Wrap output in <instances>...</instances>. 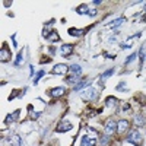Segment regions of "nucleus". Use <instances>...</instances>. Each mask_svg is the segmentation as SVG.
<instances>
[{"mask_svg": "<svg viewBox=\"0 0 146 146\" xmlns=\"http://www.w3.org/2000/svg\"><path fill=\"white\" fill-rule=\"evenodd\" d=\"M135 58H136V53H135V54H131V56H130V57H129V58L126 60V64H129L130 62H133V60H135Z\"/></svg>", "mask_w": 146, "mask_h": 146, "instance_id": "obj_28", "label": "nucleus"}, {"mask_svg": "<svg viewBox=\"0 0 146 146\" xmlns=\"http://www.w3.org/2000/svg\"><path fill=\"white\" fill-rule=\"evenodd\" d=\"M78 82H80V76H78V75H72L70 78H67V83H78Z\"/></svg>", "mask_w": 146, "mask_h": 146, "instance_id": "obj_22", "label": "nucleus"}, {"mask_svg": "<svg viewBox=\"0 0 146 146\" xmlns=\"http://www.w3.org/2000/svg\"><path fill=\"white\" fill-rule=\"evenodd\" d=\"M48 41H51V42H57V41H60V36H58V34L56 32V31H53L50 35H48V38H47Z\"/></svg>", "mask_w": 146, "mask_h": 146, "instance_id": "obj_19", "label": "nucleus"}, {"mask_svg": "<svg viewBox=\"0 0 146 146\" xmlns=\"http://www.w3.org/2000/svg\"><path fill=\"white\" fill-rule=\"evenodd\" d=\"M135 123H136L137 126H142V124L145 123V118L140 117V115H136V117H135Z\"/></svg>", "mask_w": 146, "mask_h": 146, "instance_id": "obj_27", "label": "nucleus"}, {"mask_svg": "<svg viewBox=\"0 0 146 146\" xmlns=\"http://www.w3.org/2000/svg\"><path fill=\"white\" fill-rule=\"evenodd\" d=\"M70 70L73 72V73H75V75H80V73H82V69H80V66L79 64H72V67H70Z\"/></svg>", "mask_w": 146, "mask_h": 146, "instance_id": "obj_24", "label": "nucleus"}, {"mask_svg": "<svg viewBox=\"0 0 146 146\" xmlns=\"http://www.w3.org/2000/svg\"><path fill=\"white\" fill-rule=\"evenodd\" d=\"M60 51H62V56L64 57H67V56H70L72 53H73V45L72 44H63L62 47H60Z\"/></svg>", "mask_w": 146, "mask_h": 146, "instance_id": "obj_10", "label": "nucleus"}, {"mask_svg": "<svg viewBox=\"0 0 146 146\" xmlns=\"http://www.w3.org/2000/svg\"><path fill=\"white\" fill-rule=\"evenodd\" d=\"M86 31H88V28H86V29H76V28H70V29H69V34H70L72 36H82Z\"/></svg>", "mask_w": 146, "mask_h": 146, "instance_id": "obj_13", "label": "nucleus"}, {"mask_svg": "<svg viewBox=\"0 0 146 146\" xmlns=\"http://www.w3.org/2000/svg\"><path fill=\"white\" fill-rule=\"evenodd\" d=\"M127 142H129V143H133L135 146H142V145H143V137H142V135H140V131H139V130L131 131L130 135L127 136Z\"/></svg>", "mask_w": 146, "mask_h": 146, "instance_id": "obj_1", "label": "nucleus"}, {"mask_svg": "<svg viewBox=\"0 0 146 146\" xmlns=\"http://www.w3.org/2000/svg\"><path fill=\"white\" fill-rule=\"evenodd\" d=\"M124 21H126L124 18H120V19H117V21H114V22H110V23H108V27L114 29V28H117V27L120 25V23H123Z\"/></svg>", "mask_w": 146, "mask_h": 146, "instance_id": "obj_20", "label": "nucleus"}, {"mask_svg": "<svg viewBox=\"0 0 146 146\" xmlns=\"http://www.w3.org/2000/svg\"><path fill=\"white\" fill-rule=\"evenodd\" d=\"M85 86H88V80L86 79H82L80 82H78L75 86H73V91H82Z\"/></svg>", "mask_w": 146, "mask_h": 146, "instance_id": "obj_14", "label": "nucleus"}, {"mask_svg": "<svg viewBox=\"0 0 146 146\" xmlns=\"http://www.w3.org/2000/svg\"><path fill=\"white\" fill-rule=\"evenodd\" d=\"M10 3H12V2H5V3H3V5H5V6H6V7H9V5H10Z\"/></svg>", "mask_w": 146, "mask_h": 146, "instance_id": "obj_31", "label": "nucleus"}, {"mask_svg": "<svg viewBox=\"0 0 146 146\" xmlns=\"http://www.w3.org/2000/svg\"><path fill=\"white\" fill-rule=\"evenodd\" d=\"M69 72V67L66 66V64H56L54 67H53V70H51V73L53 75H66V73Z\"/></svg>", "mask_w": 146, "mask_h": 146, "instance_id": "obj_6", "label": "nucleus"}, {"mask_svg": "<svg viewBox=\"0 0 146 146\" xmlns=\"http://www.w3.org/2000/svg\"><path fill=\"white\" fill-rule=\"evenodd\" d=\"M22 62H23V51H19L16 56V60H15V66H21Z\"/></svg>", "mask_w": 146, "mask_h": 146, "instance_id": "obj_23", "label": "nucleus"}, {"mask_svg": "<svg viewBox=\"0 0 146 146\" xmlns=\"http://www.w3.org/2000/svg\"><path fill=\"white\" fill-rule=\"evenodd\" d=\"M9 58H10V50H9L7 44L3 42L2 50H0V60H2V63H6V62H9Z\"/></svg>", "mask_w": 146, "mask_h": 146, "instance_id": "obj_4", "label": "nucleus"}, {"mask_svg": "<svg viewBox=\"0 0 146 146\" xmlns=\"http://www.w3.org/2000/svg\"><path fill=\"white\" fill-rule=\"evenodd\" d=\"M19 115H21V110H16V111H13L12 114H7V115H6V118H5V123H6V124H9V123H13V121H16V120L19 118Z\"/></svg>", "mask_w": 146, "mask_h": 146, "instance_id": "obj_8", "label": "nucleus"}, {"mask_svg": "<svg viewBox=\"0 0 146 146\" xmlns=\"http://www.w3.org/2000/svg\"><path fill=\"white\" fill-rule=\"evenodd\" d=\"M95 96H96V91L92 86H86V89L80 92V98L85 100V101H92Z\"/></svg>", "mask_w": 146, "mask_h": 146, "instance_id": "obj_2", "label": "nucleus"}, {"mask_svg": "<svg viewBox=\"0 0 146 146\" xmlns=\"http://www.w3.org/2000/svg\"><path fill=\"white\" fill-rule=\"evenodd\" d=\"M129 127H130V123L127 120H120L117 123V133L118 135H124V133L129 130Z\"/></svg>", "mask_w": 146, "mask_h": 146, "instance_id": "obj_5", "label": "nucleus"}, {"mask_svg": "<svg viewBox=\"0 0 146 146\" xmlns=\"http://www.w3.org/2000/svg\"><path fill=\"white\" fill-rule=\"evenodd\" d=\"M88 15H89V16H95V15H96V10H95V9L89 10V13H88Z\"/></svg>", "mask_w": 146, "mask_h": 146, "instance_id": "obj_29", "label": "nucleus"}, {"mask_svg": "<svg viewBox=\"0 0 146 146\" xmlns=\"http://www.w3.org/2000/svg\"><path fill=\"white\" fill-rule=\"evenodd\" d=\"M115 130H117V123H114L113 120H108L105 123V126H104V135L108 136V137H111Z\"/></svg>", "mask_w": 146, "mask_h": 146, "instance_id": "obj_3", "label": "nucleus"}, {"mask_svg": "<svg viewBox=\"0 0 146 146\" xmlns=\"http://www.w3.org/2000/svg\"><path fill=\"white\" fill-rule=\"evenodd\" d=\"M105 105L108 108H114V107L118 105V100L115 98V96H108V98L105 100Z\"/></svg>", "mask_w": 146, "mask_h": 146, "instance_id": "obj_12", "label": "nucleus"}, {"mask_svg": "<svg viewBox=\"0 0 146 146\" xmlns=\"http://www.w3.org/2000/svg\"><path fill=\"white\" fill-rule=\"evenodd\" d=\"M80 146H96V139H95V137L91 139L89 136H83Z\"/></svg>", "mask_w": 146, "mask_h": 146, "instance_id": "obj_11", "label": "nucleus"}, {"mask_svg": "<svg viewBox=\"0 0 146 146\" xmlns=\"http://www.w3.org/2000/svg\"><path fill=\"white\" fill-rule=\"evenodd\" d=\"M76 12L79 15H88L89 13V6L88 5H80L78 9H76Z\"/></svg>", "mask_w": 146, "mask_h": 146, "instance_id": "obj_16", "label": "nucleus"}, {"mask_svg": "<svg viewBox=\"0 0 146 146\" xmlns=\"http://www.w3.org/2000/svg\"><path fill=\"white\" fill-rule=\"evenodd\" d=\"M139 57H140V64H143V63H145V57H146V47H145V45L140 48V51H139Z\"/></svg>", "mask_w": 146, "mask_h": 146, "instance_id": "obj_21", "label": "nucleus"}, {"mask_svg": "<svg viewBox=\"0 0 146 146\" xmlns=\"http://www.w3.org/2000/svg\"><path fill=\"white\" fill-rule=\"evenodd\" d=\"M72 124L69 123V121H66V120H63V121H60L58 123V126H57V129H56V131L57 133H63V131H69V130H72Z\"/></svg>", "mask_w": 146, "mask_h": 146, "instance_id": "obj_7", "label": "nucleus"}, {"mask_svg": "<svg viewBox=\"0 0 146 146\" xmlns=\"http://www.w3.org/2000/svg\"><path fill=\"white\" fill-rule=\"evenodd\" d=\"M117 91H127V88H126V82H120L118 85H117V88H115Z\"/></svg>", "mask_w": 146, "mask_h": 146, "instance_id": "obj_26", "label": "nucleus"}, {"mask_svg": "<svg viewBox=\"0 0 146 146\" xmlns=\"http://www.w3.org/2000/svg\"><path fill=\"white\" fill-rule=\"evenodd\" d=\"M113 73H114V69H110V70L104 72L102 75H101V78H100V82H104V80H107L110 76H113Z\"/></svg>", "mask_w": 146, "mask_h": 146, "instance_id": "obj_17", "label": "nucleus"}, {"mask_svg": "<svg viewBox=\"0 0 146 146\" xmlns=\"http://www.w3.org/2000/svg\"><path fill=\"white\" fill-rule=\"evenodd\" d=\"M123 108H124V110H130V105H129V104H124Z\"/></svg>", "mask_w": 146, "mask_h": 146, "instance_id": "obj_30", "label": "nucleus"}, {"mask_svg": "<svg viewBox=\"0 0 146 146\" xmlns=\"http://www.w3.org/2000/svg\"><path fill=\"white\" fill-rule=\"evenodd\" d=\"M64 92H66V88L58 86V88H53V89L50 91V95L53 96V98H60L62 95H64Z\"/></svg>", "mask_w": 146, "mask_h": 146, "instance_id": "obj_9", "label": "nucleus"}, {"mask_svg": "<svg viewBox=\"0 0 146 146\" xmlns=\"http://www.w3.org/2000/svg\"><path fill=\"white\" fill-rule=\"evenodd\" d=\"M9 143H10L12 146H19V145H21V137H19L18 135H13V136L9 139Z\"/></svg>", "mask_w": 146, "mask_h": 146, "instance_id": "obj_18", "label": "nucleus"}, {"mask_svg": "<svg viewBox=\"0 0 146 146\" xmlns=\"http://www.w3.org/2000/svg\"><path fill=\"white\" fill-rule=\"evenodd\" d=\"M44 75H45V72H44V70H40L38 73H36V78L34 79V83L36 85V83H38V82H40V79H41V78H42Z\"/></svg>", "mask_w": 146, "mask_h": 146, "instance_id": "obj_25", "label": "nucleus"}, {"mask_svg": "<svg viewBox=\"0 0 146 146\" xmlns=\"http://www.w3.org/2000/svg\"><path fill=\"white\" fill-rule=\"evenodd\" d=\"M139 35H140V34H136L135 36H130V38H127V40H126V42L121 44V47H123V48H129V47H131L133 41H135L136 38H139Z\"/></svg>", "mask_w": 146, "mask_h": 146, "instance_id": "obj_15", "label": "nucleus"}]
</instances>
